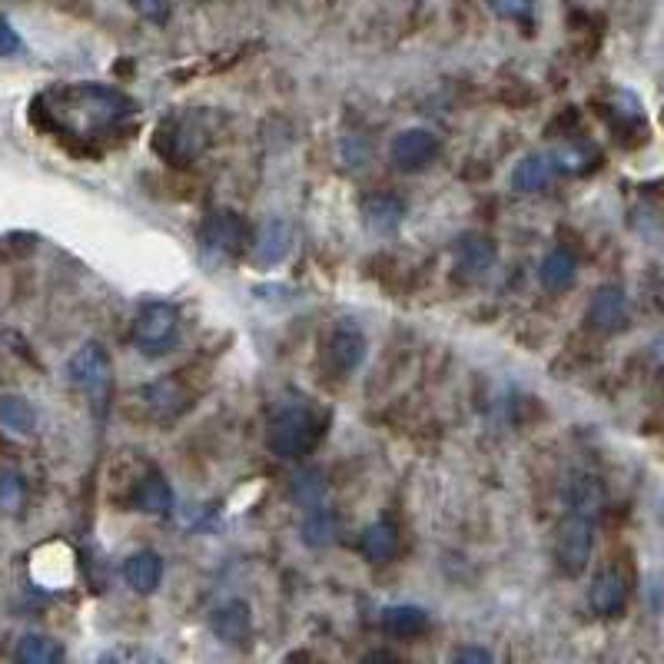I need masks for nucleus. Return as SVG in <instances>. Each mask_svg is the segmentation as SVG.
Wrapping results in <instances>:
<instances>
[{"instance_id":"f257e3e1","label":"nucleus","mask_w":664,"mask_h":664,"mask_svg":"<svg viewBox=\"0 0 664 664\" xmlns=\"http://www.w3.org/2000/svg\"><path fill=\"white\" fill-rule=\"evenodd\" d=\"M137 110V104L117 91V87H104V84H71V87H57L38 97L34 104V117L51 124V130L77 137V140H91L101 137L107 130H117L124 120H130Z\"/></svg>"},{"instance_id":"f03ea898","label":"nucleus","mask_w":664,"mask_h":664,"mask_svg":"<svg viewBox=\"0 0 664 664\" xmlns=\"http://www.w3.org/2000/svg\"><path fill=\"white\" fill-rule=\"evenodd\" d=\"M323 429V415L306 399H286L270 419V449L280 459H303L319 445Z\"/></svg>"},{"instance_id":"7ed1b4c3","label":"nucleus","mask_w":664,"mask_h":664,"mask_svg":"<svg viewBox=\"0 0 664 664\" xmlns=\"http://www.w3.org/2000/svg\"><path fill=\"white\" fill-rule=\"evenodd\" d=\"M67 376L97 405V412H104V405L110 399V386H114V362H110L107 349L101 342L81 346L67 362Z\"/></svg>"},{"instance_id":"20e7f679","label":"nucleus","mask_w":664,"mask_h":664,"mask_svg":"<svg viewBox=\"0 0 664 664\" xmlns=\"http://www.w3.org/2000/svg\"><path fill=\"white\" fill-rule=\"evenodd\" d=\"M246 243H250V233L236 210H213L200 226V250L210 263H226L240 256Z\"/></svg>"},{"instance_id":"39448f33","label":"nucleus","mask_w":664,"mask_h":664,"mask_svg":"<svg viewBox=\"0 0 664 664\" xmlns=\"http://www.w3.org/2000/svg\"><path fill=\"white\" fill-rule=\"evenodd\" d=\"M134 342L147 356H164L180 342V313L170 303H144L134 323Z\"/></svg>"},{"instance_id":"423d86ee","label":"nucleus","mask_w":664,"mask_h":664,"mask_svg":"<svg viewBox=\"0 0 664 664\" xmlns=\"http://www.w3.org/2000/svg\"><path fill=\"white\" fill-rule=\"evenodd\" d=\"M591 548H594V518L568 512L555 535V561L561 568V575H568V578L584 575V568L591 561Z\"/></svg>"},{"instance_id":"0eeeda50","label":"nucleus","mask_w":664,"mask_h":664,"mask_svg":"<svg viewBox=\"0 0 664 664\" xmlns=\"http://www.w3.org/2000/svg\"><path fill=\"white\" fill-rule=\"evenodd\" d=\"M207 147V130L197 127L193 117H173L170 124L160 127V137H157V150L173 160L177 167H187L193 164Z\"/></svg>"},{"instance_id":"6e6552de","label":"nucleus","mask_w":664,"mask_h":664,"mask_svg":"<svg viewBox=\"0 0 664 664\" xmlns=\"http://www.w3.org/2000/svg\"><path fill=\"white\" fill-rule=\"evenodd\" d=\"M389 157H392L396 170H402V173H419V170H425V167L439 157V137H435L432 130H422V127L402 130V134L392 140Z\"/></svg>"},{"instance_id":"1a4fd4ad","label":"nucleus","mask_w":664,"mask_h":664,"mask_svg":"<svg viewBox=\"0 0 664 664\" xmlns=\"http://www.w3.org/2000/svg\"><path fill=\"white\" fill-rule=\"evenodd\" d=\"M366 349H369V342H366L362 329L346 323V326H336L333 336L326 339L323 362L329 366V372H336V376H349V372H356V369L366 362Z\"/></svg>"},{"instance_id":"9d476101","label":"nucleus","mask_w":664,"mask_h":664,"mask_svg":"<svg viewBox=\"0 0 664 664\" xmlns=\"http://www.w3.org/2000/svg\"><path fill=\"white\" fill-rule=\"evenodd\" d=\"M452 256H455V270L465 276V280H482L495 270L498 263V246L492 236L485 233H462L452 246Z\"/></svg>"},{"instance_id":"9b49d317","label":"nucleus","mask_w":664,"mask_h":664,"mask_svg":"<svg viewBox=\"0 0 664 664\" xmlns=\"http://www.w3.org/2000/svg\"><path fill=\"white\" fill-rule=\"evenodd\" d=\"M584 319L594 333H618L628 326V296L621 286H601L594 289Z\"/></svg>"},{"instance_id":"f8f14e48","label":"nucleus","mask_w":664,"mask_h":664,"mask_svg":"<svg viewBox=\"0 0 664 664\" xmlns=\"http://www.w3.org/2000/svg\"><path fill=\"white\" fill-rule=\"evenodd\" d=\"M293 250V226L286 220H266L256 236H253V246H250V260L263 270L283 263Z\"/></svg>"},{"instance_id":"ddd939ff","label":"nucleus","mask_w":664,"mask_h":664,"mask_svg":"<svg viewBox=\"0 0 664 664\" xmlns=\"http://www.w3.org/2000/svg\"><path fill=\"white\" fill-rule=\"evenodd\" d=\"M210 628L220 641L233 644V647H243L250 641V631H253V618H250V604L233 598L226 604H220L213 614H210Z\"/></svg>"},{"instance_id":"4468645a","label":"nucleus","mask_w":664,"mask_h":664,"mask_svg":"<svg viewBox=\"0 0 664 664\" xmlns=\"http://www.w3.org/2000/svg\"><path fill=\"white\" fill-rule=\"evenodd\" d=\"M362 223L376 236H392L405 223V203L396 193H372L362 203Z\"/></svg>"},{"instance_id":"2eb2a0df","label":"nucleus","mask_w":664,"mask_h":664,"mask_svg":"<svg viewBox=\"0 0 664 664\" xmlns=\"http://www.w3.org/2000/svg\"><path fill=\"white\" fill-rule=\"evenodd\" d=\"M588 604H591V611L601 614V618H614V614H621L624 604H628V581H624V575L614 571V568L601 571V575L591 581Z\"/></svg>"},{"instance_id":"dca6fc26","label":"nucleus","mask_w":664,"mask_h":664,"mask_svg":"<svg viewBox=\"0 0 664 664\" xmlns=\"http://www.w3.org/2000/svg\"><path fill=\"white\" fill-rule=\"evenodd\" d=\"M565 502H568V512H578V515H588L598 521L601 508H604V485L598 475L591 472H578L571 475L568 488H565Z\"/></svg>"},{"instance_id":"f3484780","label":"nucleus","mask_w":664,"mask_h":664,"mask_svg":"<svg viewBox=\"0 0 664 664\" xmlns=\"http://www.w3.org/2000/svg\"><path fill=\"white\" fill-rule=\"evenodd\" d=\"M124 581L140 591V594H154L164 581V558L150 548L144 551H134L127 561H124Z\"/></svg>"},{"instance_id":"a211bd4d","label":"nucleus","mask_w":664,"mask_h":664,"mask_svg":"<svg viewBox=\"0 0 664 664\" xmlns=\"http://www.w3.org/2000/svg\"><path fill=\"white\" fill-rule=\"evenodd\" d=\"M575 280H578V260H575L571 250L558 246V250L545 253V260L538 266V283L548 293H565V289L575 286Z\"/></svg>"},{"instance_id":"6ab92c4d","label":"nucleus","mask_w":664,"mask_h":664,"mask_svg":"<svg viewBox=\"0 0 664 664\" xmlns=\"http://www.w3.org/2000/svg\"><path fill=\"white\" fill-rule=\"evenodd\" d=\"M555 173H558L555 157H548V154H531V157H525V160L512 170V187H515L518 193H538V190H545V187L555 180Z\"/></svg>"},{"instance_id":"aec40b11","label":"nucleus","mask_w":664,"mask_h":664,"mask_svg":"<svg viewBox=\"0 0 664 664\" xmlns=\"http://www.w3.org/2000/svg\"><path fill=\"white\" fill-rule=\"evenodd\" d=\"M399 545H402V535L392 521H372L362 528L359 535V548L369 561H392L399 555Z\"/></svg>"},{"instance_id":"412c9836","label":"nucleus","mask_w":664,"mask_h":664,"mask_svg":"<svg viewBox=\"0 0 664 664\" xmlns=\"http://www.w3.org/2000/svg\"><path fill=\"white\" fill-rule=\"evenodd\" d=\"M134 505H137V512H144V515H157V518L170 515V512H173V488H170L167 475L150 472V475L137 485Z\"/></svg>"},{"instance_id":"4be33fe9","label":"nucleus","mask_w":664,"mask_h":664,"mask_svg":"<svg viewBox=\"0 0 664 664\" xmlns=\"http://www.w3.org/2000/svg\"><path fill=\"white\" fill-rule=\"evenodd\" d=\"M382 628L396 637H419L429 631V611L419 604H389L382 611Z\"/></svg>"},{"instance_id":"5701e85b","label":"nucleus","mask_w":664,"mask_h":664,"mask_svg":"<svg viewBox=\"0 0 664 664\" xmlns=\"http://www.w3.org/2000/svg\"><path fill=\"white\" fill-rule=\"evenodd\" d=\"M336 538H339V518H336V512H329L323 505L309 508L306 518H303V541L309 548H329V545H336Z\"/></svg>"},{"instance_id":"b1692460","label":"nucleus","mask_w":664,"mask_h":664,"mask_svg":"<svg viewBox=\"0 0 664 664\" xmlns=\"http://www.w3.org/2000/svg\"><path fill=\"white\" fill-rule=\"evenodd\" d=\"M14 657H18L21 664H57V661L67 657V651H64V644L54 641L51 634H24V637L18 641Z\"/></svg>"},{"instance_id":"393cba45","label":"nucleus","mask_w":664,"mask_h":664,"mask_svg":"<svg viewBox=\"0 0 664 664\" xmlns=\"http://www.w3.org/2000/svg\"><path fill=\"white\" fill-rule=\"evenodd\" d=\"M0 425L18 435H31L38 429V412L24 396L8 392V396H0Z\"/></svg>"},{"instance_id":"a878e982","label":"nucleus","mask_w":664,"mask_h":664,"mask_svg":"<svg viewBox=\"0 0 664 664\" xmlns=\"http://www.w3.org/2000/svg\"><path fill=\"white\" fill-rule=\"evenodd\" d=\"M150 409L160 415V419H177L183 409H187V392L173 382V379H164V382H154L144 389Z\"/></svg>"},{"instance_id":"bb28decb","label":"nucleus","mask_w":664,"mask_h":664,"mask_svg":"<svg viewBox=\"0 0 664 664\" xmlns=\"http://www.w3.org/2000/svg\"><path fill=\"white\" fill-rule=\"evenodd\" d=\"M28 505V482L14 468H0V512L4 515H21Z\"/></svg>"},{"instance_id":"cd10ccee","label":"nucleus","mask_w":664,"mask_h":664,"mask_svg":"<svg viewBox=\"0 0 664 664\" xmlns=\"http://www.w3.org/2000/svg\"><path fill=\"white\" fill-rule=\"evenodd\" d=\"M293 498L309 512V508H316V505H323V498H326V478H323V472L319 468H303L296 478H293Z\"/></svg>"},{"instance_id":"c85d7f7f","label":"nucleus","mask_w":664,"mask_h":664,"mask_svg":"<svg viewBox=\"0 0 664 664\" xmlns=\"http://www.w3.org/2000/svg\"><path fill=\"white\" fill-rule=\"evenodd\" d=\"M492 11L505 21H515V24H531L535 18V4L531 0H488Z\"/></svg>"},{"instance_id":"c756f323","label":"nucleus","mask_w":664,"mask_h":664,"mask_svg":"<svg viewBox=\"0 0 664 664\" xmlns=\"http://www.w3.org/2000/svg\"><path fill=\"white\" fill-rule=\"evenodd\" d=\"M134 4H137L140 18L150 21V24H167V21H170V11H173L170 0H134Z\"/></svg>"},{"instance_id":"7c9ffc66","label":"nucleus","mask_w":664,"mask_h":664,"mask_svg":"<svg viewBox=\"0 0 664 664\" xmlns=\"http://www.w3.org/2000/svg\"><path fill=\"white\" fill-rule=\"evenodd\" d=\"M21 51H24L21 34L11 28V21L0 18V57H14V54H21Z\"/></svg>"},{"instance_id":"2f4dec72","label":"nucleus","mask_w":664,"mask_h":664,"mask_svg":"<svg viewBox=\"0 0 664 664\" xmlns=\"http://www.w3.org/2000/svg\"><path fill=\"white\" fill-rule=\"evenodd\" d=\"M452 661H455V664H485V661H495V654L485 651V647H459V651L452 654Z\"/></svg>"},{"instance_id":"473e14b6","label":"nucleus","mask_w":664,"mask_h":664,"mask_svg":"<svg viewBox=\"0 0 664 664\" xmlns=\"http://www.w3.org/2000/svg\"><path fill=\"white\" fill-rule=\"evenodd\" d=\"M366 661H399L396 654H386V651H372V654H366Z\"/></svg>"}]
</instances>
